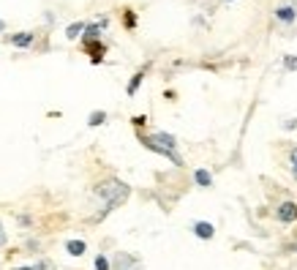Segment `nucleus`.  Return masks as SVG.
Wrapping results in <instances>:
<instances>
[{
	"instance_id": "f257e3e1",
	"label": "nucleus",
	"mask_w": 297,
	"mask_h": 270,
	"mask_svg": "<svg viewBox=\"0 0 297 270\" xmlns=\"http://www.w3.org/2000/svg\"><path fill=\"white\" fill-rule=\"evenodd\" d=\"M142 145L150 147V150H156V153H161V156H166V159H172L177 166L183 164V159L175 153L177 142H175L172 134H164V131H161V134H153V137H142Z\"/></svg>"
},
{
	"instance_id": "f03ea898",
	"label": "nucleus",
	"mask_w": 297,
	"mask_h": 270,
	"mask_svg": "<svg viewBox=\"0 0 297 270\" xmlns=\"http://www.w3.org/2000/svg\"><path fill=\"white\" fill-rule=\"evenodd\" d=\"M96 194L104 197L106 210H109V208H118V205H123V202L128 199V186L120 183V180H106V183H101V186L96 188Z\"/></svg>"
},
{
	"instance_id": "7ed1b4c3",
	"label": "nucleus",
	"mask_w": 297,
	"mask_h": 270,
	"mask_svg": "<svg viewBox=\"0 0 297 270\" xmlns=\"http://www.w3.org/2000/svg\"><path fill=\"white\" fill-rule=\"evenodd\" d=\"M276 216H278V221H283V224L297 221V202H283V205H278Z\"/></svg>"
},
{
	"instance_id": "20e7f679",
	"label": "nucleus",
	"mask_w": 297,
	"mask_h": 270,
	"mask_svg": "<svg viewBox=\"0 0 297 270\" xmlns=\"http://www.w3.org/2000/svg\"><path fill=\"white\" fill-rule=\"evenodd\" d=\"M193 232H196V237H205V240H210V237L215 235L213 224H208V221H196L193 224Z\"/></svg>"
},
{
	"instance_id": "39448f33",
	"label": "nucleus",
	"mask_w": 297,
	"mask_h": 270,
	"mask_svg": "<svg viewBox=\"0 0 297 270\" xmlns=\"http://www.w3.org/2000/svg\"><path fill=\"white\" fill-rule=\"evenodd\" d=\"M295 17H297V11H295V6H281V8H276V19H281V22H295Z\"/></svg>"
},
{
	"instance_id": "423d86ee",
	"label": "nucleus",
	"mask_w": 297,
	"mask_h": 270,
	"mask_svg": "<svg viewBox=\"0 0 297 270\" xmlns=\"http://www.w3.org/2000/svg\"><path fill=\"white\" fill-rule=\"evenodd\" d=\"M33 38H35L33 33H17V36H11L8 41L14 44V47H30V44H33Z\"/></svg>"
},
{
	"instance_id": "0eeeda50",
	"label": "nucleus",
	"mask_w": 297,
	"mask_h": 270,
	"mask_svg": "<svg viewBox=\"0 0 297 270\" xmlns=\"http://www.w3.org/2000/svg\"><path fill=\"white\" fill-rule=\"evenodd\" d=\"M193 178H196V183H199V186H205V188L213 183V175H210L208 169H196V175H193Z\"/></svg>"
},
{
	"instance_id": "6e6552de",
	"label": "nucleus",
	"mask_w": 297,
	"mask_h": 270,
	"mask_svg": "<svg viewBox=\"0 0 297 270\" xmlns=\"http://www.w3.org/2000/svg\"><path fill=\"white\" fill-rule=\"evenodd\" d=\"M66 249H69V254L82 256V254H85V243H82V240H69V246H66Z\"/></svg>"
},
{
	"instance_id": "1a4fd4ad",
	"label": "nucleus",
	"mask_w": 297,
	"mask_h": 270,
	"mask_svg": "<svg viewBox=\"0 0 297 270\" xmlns=\"http://www.w3.org/2000/svg\"><path fill=\"white\" fill-rule=\"evenodd\" d=\"M87 49H90V55H93V60H101V55H104V44H87Z\"/></svg>"
},
{
	"instance_id": "9d476101",
	"label": "nucleus",
	"mask_w": 297,
	"mask_h": 270,
	"mask_svg": "<svg viewBox=\"0 0 297 270\" xmlns=\"http://www.w3.org/2000/svg\"><path fill=\"white\" fill-rule=\"evenodd\" d=\"M85 30V25L82 22H74V25H69V30H66V36H69V38H76V36L82 33Z\"/></svg>"
},
{
	"instance_id": "9b49d317",
	"label": "nucleus",
	"mask_w": 297,
	"mask_h": 270,
	"mask_svg": "<svg viewBox=\"0 0 297 270\" xmlns=\"http://www.w3.org/2000/svg\"><path fill=\"white\" fill-rule=\"evenodd\" d=\"M104 120H106V112H93V115L87 118V123L90 126H101Z\"/></svg>"
},
{
	"instance_id": "f8f14e48",
	"label": "nucleus",
	"mask_w": 297,
	"mask_h": 270,
	"mask_svg": "<svg viewBox=\"0 0 297 270\" xmlns=\"http://www.w3.org/2000/svg\"><path fill=\"white\" fill-rule=\"evenodd\" d=\"M139 85H142V74H137V76L131 79V82H128V88H125V90H128V96H134V93H137Z\"/></svg>"
},
{
	"instance_id": "ddd939ff",
	"label": "nucleus",
	"mask_w": 297,
	"mask_h": 270,
	"mask_svg": "<svg viewBox=\"0 0 297 270\" xmlns=\"http://www.w3.org/2000/svg\"><path fill=\"white\" fill-rule=\"evenodd\" d=\"M96 270H109V262H106V256H96Z\"/></svg>"
},
{
	"instance_id": "4468645a",
	"label": "nucleus",
	"mask_w": 297,
	"mask_h": 270,
	"mask_svg": "<svg viewBox=\"0 0 297 270\" xmlns=\"http://www.w3.org/2000/svg\"><path fill=\"white\" fill-rule=\"evenodd\" d=\"M98 33H101L98 25H90V28H87V38H98Z\"/></svg>"
},
{
	"instance_id": "2eb2a0df",
	"label": "nucleus",
	"mask_w": 297,
	"mask_h": 270,
	"mask_svg": "<svg viewBox=\"0 0 297 270\" xmlns=\"http://www.w3.org/2000/svg\"><path fill=\"white\" fill-rule=\"evenodd\" d=\"M283 66H286V69H297V57H286V60H283Z\"/></svg>"
},
{
	"instance_id": "dca6fc26",
	"label": "nucleus",
	"mask_w": 297,
	"mask_h": 270,
	"mask_svg": "<svg viewBox=\"0 0 297 270\" xmlns=\"http://www.w3.org/2000/svg\"><path fill=\"white\" fill-rule=\"evenodd\" d=\"M125 25H128V28H134V25H137V17H134L131 11H128V14H125Z\"/></svg>"
},
{
	"instance_id": "f3484780",
	"label": "nucleus",
	"mask_w": 297,
	"mask_h": 270,
	"mask_svg": "<svg viewBox=\"0 0 297 270\" xmlns=\"http://www.w3.org/2000/svg\"><path fill=\"white\" fill-rule=\"evenodd\" d=\"M292 175H295V180H297V150L292 153Z\"/></svg>"
},
{
	"instance_id": "a211bd4d",
	"label": "nucleus",
	"mask_w": 297,
	"mask_h": 270,
	"mask_svg": "<svg viewBox=\"0 0 297 270\" xmlns=\"http://www.w3.org/2000/svg\"><path fill=\"white\" fill-rule=\"evenodd\" d=\"M6 246V232H3V224H0V249Z\"/></svg>"
},
{
	"instance_id": "6ab92c4d",
	"label": "nucleus",
	"mask_w": 297,
	"mask_h": 270,
	"mask_svg": "<svg viewBox=\"0 0 297 270\" xmlns=\"http://www.w3.org/2000/svg\"><path fill=\"white\" fill-rule=\"evenodd\" d=\"M3 30H6V22H3V19H0V33H3Z\"/></svg>"
},
{
	"instance_id": "aec40b11",
	"label": "nucleus",
	"mask_w": 297,
	"mask_h": 270,
	"mask_svg": "<svg viewBox=\"0 0 297 270\" xmlns=\"http://www.w3.org/2000/svg\"><path fill=\"white\" fill-rule=\"evenodd\" d=\"M19 270H33V268H19Z\"/></svg>"
}]
</instances>
